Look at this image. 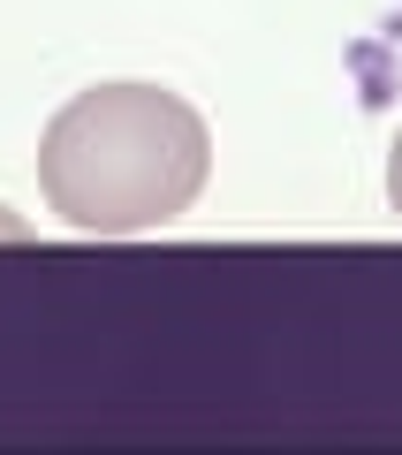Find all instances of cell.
Here are the masks:
<instances>
[{
	"label": "cell",
	"instance_id": "cell-1",
	"mask_svg": "<svg viewBox=\"0 0 402 455\" xmlns=\"http://www.w3.org/2000/svg\"><path fill=\"white\" fill-rule=\"evenodd\" d=\"M205 122L160 84L76 92L38 137V190L84 235H145L205 190Z\"/></svg>",
	"mask_w": 402,
	"mask_h": 455
},
{
	"label": "cell",
	"instance_id": "cell-2",
	"mask_svg": "<svg viewBox=\"0 0 402 455\" xmlns=\"http://www.w3.org/2000/svg\"><path fill=\"white\" fill-rule=\"evenodd\" d=\"M387 197H395V212H402V137H395V152H387Z\"/></svg>",
	"mask_w": 402,
	"mask_h": 455
}]
</instances>
